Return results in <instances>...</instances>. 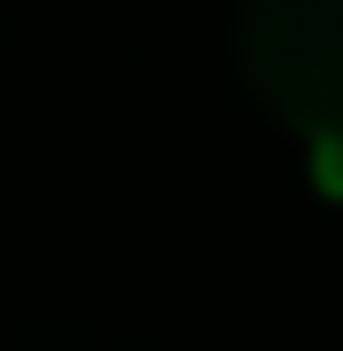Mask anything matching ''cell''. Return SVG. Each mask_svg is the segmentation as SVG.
Here are the masks:
<instances>
[{
	"instance_id": "cell-1",
	"label": "cell",
	"mask_w": 343,
	"mask_h": 351,
	"mask_svg": "<svg viewBox=\"0 0 343 351\" xmlns=\"http://www.w3.org/2000/svg\"><path fill=\"white\" fill-rule=\"evenodd\" d=\"M234 47L281 125L343 141V0H242Z\"/></svg>"
}]
</instances>
